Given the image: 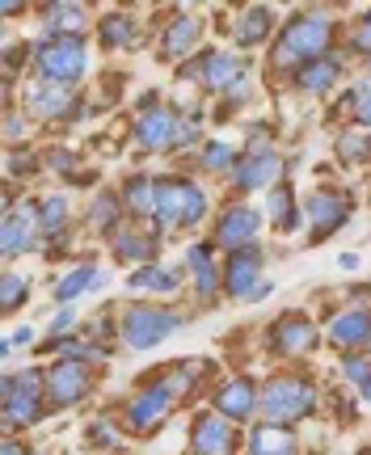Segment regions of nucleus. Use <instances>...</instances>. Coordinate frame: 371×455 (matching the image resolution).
<instances>
[{"mask_svg": "<svg viewBox=\"0 0 371 455\" xmlns=\"http://www.w3.org/2000/svg\"><path fill=\"white\" fill-rule=\"evenodd\" d=\"M178 325H181L178 312L148 308V304H131V308L123 312V321H118L123 341H127L131 350H148V346H157V341H165Z\"/></svg>", "mask_w": 371, "mask_h": 455, "instance_id": "4", "label": "nucleus"}, {"mask_svg": "<svg viewBox=\"0 0 371 455\" xmlns=\"http://www.w3.org/2000/svg\"><path fill=\"white\" fill-rule=\"evenodd\" d=\"M131 291H152V295H169L178 291V275L173 270H161V266H144V270H135L127 283Z\"/></svg>", "mask_w": 371, "mask_h": 455, "instance_id": "22", "label": "nucleus"}, {"mask_svg": "<svg viewBox=\"0 0 371 455\" xmlns=\"http://www.w3.org/2000/svg\"><path fill=\"white\" fill-rule=\"evenodd\" d=\"M224 287L228 295L237 299H254V291L262 287V249L258 244H245L228 258V270H224Z\"/></svg>", "mask_w": 371, "mask_h": 455, "instance_id": "7", "label": "nucleus"}, {"mask_svg": "<svg viewBox=\"0 0 371 455\" xmlns=\"http://www.w3.org/2000/svg\"><path fill=\"white\" fill-rule=\"evenodd\" d=\"M241 76H245L241 55H232V51H211V55H203V84H207V89H232Z\"/></svg>", "mask_w": 371, "mask_h": 455, "instance_id": "17", "label": "nucleus"}, {"mask_svg": "<svg viewBox=\"0 0 371 455\" xmlns=\"http://www.w3.org/2000/svg\"><path fill=\"white\" fill-rule=\"evenodd\" d=\"M338 60H329V55H325V60H317V64H304L300 68V76H295V81H300V89H308V93H321V89H329V84L338 81Z\"/></svg>", "mask_w": 371, "mask_h": 455, "instance_id": "24", "label": "nucleus"}, {"mask_svg": "<svg viewBox=\"0 0 371 455\" xmlns=\"http://www.w3.org/2000/svg\"><path fill=\"white\" fill-rule=\"evenodd\" d=\"M131 38H135L131 13H110L101 21V43H106V47H131Z\"/></svg>", "mask_w": 371, "mask_h": 455, "instance_id": "29", "label": "nucleus"}, {"mask_svg": "<svg viewBox=\"0 0 371 455\" xmlns=\"http://www.w3.org/2000/svg\"><path fill=\"white\" fill-rule=\"evenodd\" d=\"M249 451L254 455H295V439H291L283 426H258L254 439H249Z\"/></svg>", "mask_w": 371, "mask_h": 455, "instance_id": "21", "label": "nucleus"}, {"mask_svg": "<svg viewBox=\"0 0 371 455\" xmlns=\"http://www.w3.org/2000/svg\"><path fill=\"white\" fill-rule=\"evenodd\" d=\"M207 212V195L186 178H165L157 181V220L161 228H190Z\"/></svg>", "mask_w": 371, "mask_h": 455, "instance_id": "2", "label": "nucleus"}, {"mask_svg": "<svg viewBox=\"0 0 371 455\" xmlns=\"http://www.w3.org/2000/svg\"><path fill=\"white\" fill-rule=\"evenodd\" d=\"M266 207H270V215H275V224L283 228V232L295 228V212H291V190L287 186H275V195L266 198Z\"/></svg>", "mask_w": 371, "mask_h": 455, "instance_id": "33", "label": "nucleus"}, {"mask_svg": "<svg viewBox=\"0 0 371 455\" xmlns=\"http://www.w3.org/2000/svg\"><path fill=\"white\" fill-rule=\"evenodd\" d=\"M30 341H34V329H30V325H21L17 333H9V338H4V346H0V355L9 358V355L17 350V346H30Z\"/></svg>", "mask_w": 371, "mask_h": 455, "instance_id": "37", "label": "nucleus"}, {"mask_svg": "<svg viewBox=\"0 0 371 455\" xmlns=\"http://www.w3.org/2000/svg\"><path fill=\"white\" fill-rule=\"evenodd\" d=\"M355 47H359V51H371V21H363V26H359Z\"/></svg>", "mask_w": 371, "mask_h": 455, "instance_id": "41", "label": "nucleus"}, {"mask_svg": "<svg viewBox=\"0 0 371 455\" xmlns=\"http://www.w3.org/2000/svg\"><path fill=\"white\" fill-rule=\"evenodd\" d=\"M47 26H51V30H81V26H85V9H81V4H51V9H47Z\"/></svg>", "mask_w": 371, "mask_h": 455, "instance_id": "31", "label": "nucleus"}, {"mask_svg": "<svg viewBox=\"0 0 371 455\" xmlns=\"http://www.w3.org/2000/svg\"><path fill=\"white\" fill-rule=\"evenodd\" d=\"M38 455H47V451H38Z\"/></svg>", "mask_w": 371, "mask_h": 455, "instance_id": "48", "label": "nucleus"}, {"mask_svg": "<svg viewBox=\"0 0 371 455\" xmlns=\"http://www.w3.org/2000/svg\"><path fill=\"white\" fill-rule=\"evenodd\" d=\"M329 43H334V21L321 13H300L278 38V60L283 64H317L325 60Z\"/></svg>", "mask_w": 371, "mask_h": 455, "instance_id": "1", "label": "nucleus"}, {"mask_svg": "<svg viewBox=\"0 0 371 455\" xmlns=\"http://www.w3.org/2000/svg\"><path fill=\"white\" fill-rule=\"evenodd\" d=\"M38 392H43V375L38 371H21V375H9L4 379V426H30L38 422Z\"/></svg>", "mask_w": 371, "mask_h": 455, "instance_id": "6", "label": "nucleus"}, {"mask_svg": "<svg viewBox=\"0 0 371 455\" xmlns=\"http://www.w3.org/2000/svg\"><path fill=\"white\" fill-rule=\"evenodd\" d=\"M152 253H157V241L135 236V232H123V236L114 241V258L118 261H152Z\"/></svg>", "mask_w": 371, "mask_h": 455, "instance_id": "28", "label": "nucleus"}, {"mask_svg": "<svg viewBox=\"0 0 371 455\" xmlns=\"http://www.w3.org/2000/svg\"><path fill=\"white\" fill-rule=\"evenodd\" d=\"M198 34H203V21H198V17H186V13L173 17L161 38V51L169 60H181V55H190V51L198 47Z\"/></svg>", "mask_w": 371, "mask_h": 455, "instance_id": "18", "label": "nucleus"}, {"mask_svg": "<svg viewBox=\"0 0 371 455\" xmlns=\"http://www.w3.org/2000/svg\"><path fill=\"white\" fill-rule=\"evenodd\" d=\"M283 178V156L278 152H254V156H245L237 169H232V181L241 186V190H262V186H278Z\"/></svg>", "mask_w": 371, "mask_h": 455, "instance_id": "11", "label": "nucleus"}, {"mask_svg": "<svg viewBox=\"0 0 371 455\" xmlns=\"http://www.w3.org/2000/svg\"><path fill=\"white\" fill-rule=\"evenodd\" d=\"M21 169H34V156H13V173H21Z\"/></svg>", "mask_w": 371, "mask_h": 455, "instance_id": "43", "label": "nucleus"}, {"mask_svg": "<svg viewBox=\"0 0 371 455\" xmlns=\"http://www.w3.org/2000/svg\"><path fill=\"white\" fill-rule=\"evenodd\" d=\"M312 405H317V392L304 379H275V384H266V392H262V413H266L270 426L300 422Z\"/></svg>", "mask_w": 371, "mask_h": 455, "instance_id": "5", "label": "nucleus"}, {"mask_svg": "<svg viewBox=\"0 0 371 455\" xmlns=\"http://www.w3.org/2000/svg\"><path fill=\"white\" fill-rule=\"evenodd\" d=\"M173 396L178 392L173 388H148L144 396H135L131 401V409H127V422H131V430H152V426H161L165 422V413H169V405H173Z\"/></svg>", "mask_w": 371, "mask_h": 455, "instance_id": "13", "label": "nucleus"}, {"mask_svg": "<svg viewBox=\"0 0 371 455\" xmlns=\"http://www.w3.org/2000/svg\"><path fill=\"white\" fill-rule=\"evenodd\" d=\"M359 388H363V396H367V401H371V375H367V379H363V384H359Z\"/></svg>", "mask_w": 371, "mask_h": 455, "instance_id": "46", "label": "nucleus"}, {"mask_svg": "<svg viewBox=\"0 0 371 455\" xmlns=\"http://www.w3.org/2000/svg\"><path fill=\"white\" fill-rule=\"evenodd\" d=\"M77 325V312H60V316H55V321H51V333H68V329Z\"/></svg>", "mask_w": 371, "mask_h": 455, "instance_id": "40", "label": "nucleus"}, {"mask_svg": "<svg viewBox=\"0 0 371 455\" xmlns=\"http://www.w3.org/2000/svg\"><path fill=\"white\" fill-rule=\"evenodd\" d=\"M363 152H367V140H363V135H342V156H346V161H359V156H363Z\"/></svg>", "mask_w": 371, "mask_h": 455, "instance_id": "38", "label": "nucleus"}, {"mask_svg": "<svg viewBox=\"0 0 371 455\" xmlns=\"http://www.w3.org/2000/svg\"><path fill=\"white\" fill-rule=\"evenodd\" d=\"M178 114L169 110H148L140 123H135V140L144 144V152H161V148L178 144Z\"/></svg>", "mask_w": 371, "mask_h": 455, "instance_id": "15", "label": "nucleus"}, {"mask_svg": "<svg viewBox=\"0 0 371 455\" xmlns=\"http://www.w3.org/2000/svg\"><path fill=\"white\" fill-rule=\"evenodd\" d=\"M85 392H89V367L68 358V363H55L47 375V396L51 405H77Z\"/></svg>", "mask_w": 371, "mask_h": 455, "instance_id": "9", "label": "nucleus"}, {"mask_svg": "<svg viewBox=\"0 0 371 455\" xmlns=\"http://www.w3.org/2000/svg\"><path fill=\"white\" fill-rule=\"evenodd\" d=\"M329 338L338 341V346H351V350H355V346H367L371 341V316L367 312H342L338 321H334V325H329Z\"/></svg>", "mask_w": 371, "mask_h": 455, "instance_id": "20", "label": "nucleus"}, {"mask_svg": "<svg viewBox=\"0 0 371 455\" xmlns=\"http://www.w3.org/2000/svg\"><path fill=\"white\" fill-rule=\"evenodd\" d=\"M55 169H72V156H68V152H55Z\"/></svg>", "mask_w": 371, "mask_h": 455, "instance_id": "44", "label": "nucleus"}, {"mask_svg": "<svg viewBox=\"0 0 371 455\" xmlns=\"http://www.w3.org/2000/svg\"><path fill=\"white\" fill-rule=\"evenodd\" d=\"M270 26H275V13H270V9H249V13L241 17V26H237V43H241V47H258L262 38L270 34Z\"/></svg>", "mask_w": 371, "mask_h": 455, "instance_id": "25", "label": "nucleus"}, {"mask_svg": "<svg viewBox=\"0 0 371 455\" xmlns=\"http://www.w3.org/2000/svg\"><path fill=\"white\" fill-rule=\"evenodd\" d=\"M363 455H371V451H363Z\"/></svg>", "mask_w": 371, "mask_h": 455, "instance_id": "49", "label": "nucleus"}, {"mask_svg": "<svg viewBox=\"0 0 371 455\" xmlns=\"http://www.w3.org/2000/svg\"><path fill=\"white\" fill-rule=\"evenodd\" d=\"M123 195H127V207H131L135 215H157V181L131 178Z\"/></svg>", "mask_w": 371, "mask_h": 455, "instance_id": "27", "label": "nucleus"}, {"mask_svg": "<svg viewBox=\"0 0 371 455\" xmlns=\"http://www.w3.org/2000/svg\"><path fill=\"white\" fill-rule=\"evenodd\" d=\"M4 455H26V447L21 443H4Z\"/></svg>", "mask_w": 371, "mask_h": 455, "instance_id": "45", "label": "nucleus"}, {"mask_svg": "<svg viewBox=\"0 0 371 455\" xmlns=\"http://www.w3.org/2000/svg\"><path fill=\"white\" fill-rule=\"evenodd\" d=\"M258 224H262L258 212H249V207H228V212L220 215V224H215V241L237 253V249H245V244H254Z\"/></svg>", "mask_w": 371, "mask_h": 455, "instance_id": "12", "label": "nucleus"}, {"mask_svg": "<svg viewBox=\"0 0 371 455\" xmlns=\"http://www.w3.org/2000/svg\"><path fill=\"white\" fill-rule=\"evenodd\" d=\"M114 224H118V198L101 195L93 203V228H101V232H106V228H114Z\"/></svg>", "mask_w": 371, "mask_h": 455, "instance_id": "34", "label": "nucleus"}, {"mask_svg": "<svg viewBox=\"0 0 371 455\" xmlns=\"http://www.w3.org/2000/svg\"><path fill=\"white\" fill-rule=\"evenodd\" d=\"M359 123H363V127H371V98L359 101Z\"/></svg>", "mask_w": 371, "mask_h": 455, "instance_id": "42", "label": "nucleus"}, {"mask_svg": "<svg viewBox=\"0 0 371 455\" xmlns=\"http://www.w3.org/2000/svg\"><path fill=\"white\" fill-rule=\"evenodd\" d=\"M85 68H89V55H85V43L77 34H60L47 47H38V72L47 76V84L72 89L85 76Z\"/></svg>", "mask_w": 371, "mask_h": 455, "instance_id": "3", "label": "nucleus"}, {"mask_svg": "<svg viewBox=\"0 0 371 455\" xmlns=\"http://www.w3.org/2000/svg\"><path fill=\"white\" fill-rule=\"evenodd\" d=\"M346 375H351V379H355V384H363V379H367V363H363V358H359V355H351V358H346Z\"/></svg>", "mask_w": 371, "mask_h": 455, "instance_id": "39", "label": "nucleus"}, {"mask_svg": "<svg viewBox=\"0 0 371 455\" xmlns=\"http://www.w3.org/2000/svg\"><path fill=\"white\" fill-rule=\"evenodd\" d=\"M304 215H308V228H312V236L321 241V236H329L334 228L346 224V215H351V203H346L342 195H334V190H317V195L308 198Z\"/></svg>", "mask_w": 371, "mask_h": 455, "instance_id": "10", "label": "nucleus"}, {"mask_svg": "<svg viewBox=\"0 0 371 455\" xmlns=\"http://www.w3.org/2000/svg\"><path fill=\"white\" fill-rule=\"evenodd\" d=\"M367 21H371V9H367Z\"/></svg>", "mask_w": 371, "mask_h": 455, "instance_id": "47", "label": "nucleus"}, {"mask_svg": "<svg viewBox=\"0 0 371 455\" xmlns=\"http://www.w3.org/2000/svg\"><path fill=\"white\" fill-rule=\"evenodd\" d=\"M34 228H38V207H21L17 215H4V232H0V249L4 258H17L34 244Z\"/></svg>", "mask_w": 371, "mask_h": 455, "instance_id": "16", "label": "nucleus"}, {"mask_svg": "<svg viewBox=\"0 0 371 455\" xmlns=\"http://www.w3.org/2000/svg\"><path fill=\"white\" fill-rule=\"evenodd\" d=\"M237 451V426L224 413H203L194 422V455H232Z\"/></svg>", "mask_w": 371, "mask_h": 455, "instance_id": "8", "label": "nucleus"}, {"mask_svg": "<svg viewBox=\"0 0 371 455\" xmlns=\"http://www.w3.org/2000/svg\"><path fill=\"white\" fill-rule=\"evenodd\" d=\"M106 283V275L97 270V266H85V270H72V275H64L60 278V287H55V299H77L81 291H97Z\"/></svg>", "mask_w": 371, "mask_h": 455, "instance_id": "23", "label": "nucleus"}, {"mask_svg": "<svg viewBox=\"0 0 371 455\" xmlns=\"http://www.w3.org/2000/svg\"><path fill=\"white\" fill-rule=\"evenodd\" d=\"M232 156H237V152H232L228 144H207V152L198 156V164H203V169H228Z\"/></svg>", "mask_w": 371, "mask_h": 455, "instance_id": "36", "label": "nucleus"}, {"mask_svg": "<svg viewBox=\"0 0 371 455\" xmlns=\"http://www.w3.org/2000/svg\"><path fill=\"white\" fill-rule=\"evenodd\" d=\"M186 261H190L194 278H198V291H203V295L215 291V266H211V249H207V244H194L190 253H186Z\"/></svg>", "mask_w": 371, "mask_h": 455, "instance_id": "30", "label": "nucleus"}, {"mask_svg": "<svg viewBox=\"0 0 371 455\" xmlns=\"http://www.w3.org/2000/svg\"><path fill=\"white\" fill-rule=\"evenodd\" d=\"M30 106L38 114H47V118H60V114L72 110V93H68L64 84H47V89H38L30 98Z\"/></svg>", "mask_w": 371, "mask_h": 455, "instance_id": "26", "label": "nucleus"}, {"mask_svg": "<svg viewBox=\"0 0 371 455\" xmlns=\"http://www.w3.org/2000/svg\"><path fill=\"white\" fill-rule=\"evenodd\" d=\"M254 405H258V392H254L249 379H232V384H224V388L215 392V409H220L224 418H232V422L249 418Z\"/></svg>", "mask_w": 371, "mask_h": 455, "instance_id": "19", "label": "nucleus"}, {"mask_svg": "<svg viewBox=\"0 0 371 455\" xmlns=\"http://www.w3.org/2000/svg\"><path fill=\"white\" fill-rule=\"evenodd\" d=\"M270 341H275V350H283V355H308V350H317V325L308 316H283L270 329Z\"/></svg>", "mask_w": 371, "mask_h": 455, "instance_id": "14", "label": "nucleus"}, {"mask_svg": "<svg viewBox=\"0 0 371 455\" xmlns=\"http://www.w3.org/2000/svg\"><path fill=\"white\" fill-rule=\"evenodd\" d=\"M26 291H30V283H26L21 275H4V312H17V308H21Z\"/></svg>", "mask_w": 371, "mask_h": 455, "instance_id": "35", "label": "nucleus"}, {"mask_svg": "<svg viewBox=\"0 0 371 455\" xmlns=\"http://www.w3.org/2000/svg\"><path fill=\"white\" fill-rule=\"evenodd\" d=\"M38 212H43V215H38V228L55 236V232L64 228V220H68V203L60 195H51V198H43V207H38Z\"/></svg>", "mask_w": 371, "mask_h": 455, "instance_id": "32", "label": "nucleus"}]
</instances>
